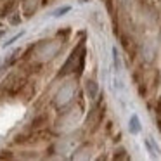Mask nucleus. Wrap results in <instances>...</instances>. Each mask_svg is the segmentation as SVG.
<instances>
[{
	"instance_id": "obj_9",
	"label": "nucleus",
	"mask_w": 161,
	"mask_h": 161,
	"mask_svg": "<svg viewBox=\"0 0 161 161\" xmlns=\"http://www.w3.org/2000/svg\"><path fill=\"white\" fill-rule=\"evenodd\" d=\"M144 144H146V147H147V151L151 153V156L153 158H156L158 156V147H156V144H154V140H153V137H146V140H144Z\"/></svg>"
},
{
	"instance_id": "obj_11",
	"label": "nucleus",
	"mask_w": 161,
	"mask_h": 161,
	"mask_svg": "<svg viewBox=\"0 0 161 161\" xmlns=\"http://www.w3.org/2000/svg\"><path fill=\"white\" fill-rule=\"evenodd\" d=\"M71 11V5H64V7H59V9H56L54 11V18H61V16H64L66 12H69Z\"/></svg>"
},
{
	"instance_id": "obj_12",
	"label": "nucleus",
	"mask_w": 161,
	"mask_h": 161,
	"mask_svg": "<svg viewBox=\"0 0 161 161\" xmlns=\"http://www.w3.org/2000/svg\"><path fill=\"white\" fill-rule=\"evenodd\" d=\"M156 114H161V94L156 95V99H154V111Z\"/></svg>"
},
{
	"instance_id": "obj_6",
	"label": "nucleus",
	"mask_w": 161,
	"mask_h": 161,
	"mask_svg": "<svg viewBox=\"0 0 161 161\" xmlns=\"http://www.w3.org/2000/svg\"><path fill=\"white\" fill-rule=\"evenodd\" d=\"M47 123H49V114H47V113H42V114H38V116H35V118H33L31 128H35V130L43 128Z\"/></svg>"
},
{
	"instance_id": "obj_14",
	"label": "nucleus",
	"mask_w": 161,
	"mask_h": 161,
	"mask_svg": "<svg viewBox=\"0 0 161 161\" xmlns=\"http://www.w3.org/2000/svg\"><path fill=\"white\" fill-rule=\"evenodd\" d=\"M158 118H156V126H158V130L161 132V114H156Z\"/></svg>"
},
{
	"instance_id": "obj_8",
	"label": "nucleus",
	"mask_w": 161,
	"mask_h": 161,
	"mask_svg": "<svg viewBox=\"0 0 161 161\" xmlns=\"http://www.w3.org/2000/svg\"><path fill=\"white\" fill-rule=\"evenodd\" d=\"M113 159H130V154L128 151L125 149V147H118V149H114V154H113Z\"/></svg>"
},
{
	"instance_id": "obj_1",
	"label": "nucleus",
	"mask_w": 161,
	"mask_h": 161,
	"mask_svg": "<svg viewBox=\"0 0 161 161\" xmlns=\"http://www.w3.org/2000/svg\"><path fill=\"white\" fill-rule=\"evenodd\" d=\"M118 40H119V43H121L123 50H125V52L128 54V57L133 61V59L137 57V49H135V43H133V38L128 35V33H125V31H119V35H118Z\"/></svg>"
},
{
	"instance_id": "obj_13",
	"label": "nucleus",
	"mask_w": 161,
	"mask_h": 161,
	"mask_svg": "<svg viewBox=\"0 0 161 161\" xmlns=\"http://www.w3.org/2000/svg\"><path fill=\"white\" fill-rule=\"evenodd\" d=\"M0 159H12V154L11 151H0Z\"/></svg>"
},
{
	"instance_id": "obj_3",
	"label": "nucleus",
	"mask_w": 161,
	"mask_h": 161,
	"mask_svg": "<svg viewBox=\"0 0 161 161\" xmlns=\"http://www.w3.org/2000/svg\"><path fill=\"white\" fill-rule=\"evenodd\" d=\"M147 80V78H146ZM159 83H161V69L154 68L151 71V80H147V87H149V92H156L159 88Z\"/></svg>"
},
{
	"instance_id": "obj_7",
	"label": "nucleus",
	"mask_w": 161,
	"mask_h": 161,
	"mask_svg": "<svg viewBox=\"0 0 161 161\" xmlns=\"http://www.w3.org/2000/svg\"><path fill=\"white\" fill-rule=\"evenodd\" d=\"M128 128H130V132H132L133 135H137V133L140 132V119H139V116H137V114H133L132 118H130Z\"/></svg>"
},
{
	"instance_id": "obj_15",
	"label": "nucleus",
	"mask_w": 161,
	"mask_h": 161,
	"mask_svg": "<svg viewBox=\"0 0 161 161\" xmlns=\"http://www.w3.org/2000/svg\"><path fill=\"white\" fill-rule=\"evenodd\" d=\"M113 140H114V142H118V140H121V132H119V133H116V135H114V139H113Z\"/></svg>"
},
{
	"instance_id": "obj_5",
	"label": "nucleus",
	"mask_w": 161,
	"mask_h": 161,
	"mask_svg": "<svg viewBox=\"0 0 161 161\" xmlns=\"http://www.w3.org/2000/svg\"><path fill=\"white\" fill-rule=\"evenodd\" d=\"M36 7H38V0H23V11L26 18H31Z\"/></svg>"
},
{
	"instance_id": "obj_2",
	"label": "nucleus",
	"mask_w": 161,
	"mask_h": 161,
	"mask_svg": "<svg viewBox=\"0 0 161 161\" xmlns=\"http://www.w3.org/2000/svg\"><path fill=\"white\" fill-rule=\"evenodd\" d=\"M140 54H142L144 61L146 63H154V59H156L158 56V47L154 42H151V40H147V42H144L142 45H140Z\"/></svg>"
},
{
	"instance_id": "obj_10",
	"label": "nucleus",
	"mask_w": 161,
	"mask_h": 161,
	"mask_svg": "<svg viewBox=\"0 0 161 161\" xmlns=\"http://www.w3.org/2000/svg\"><path fill=\"white\" fill-rule=\"evenodd\" d=\"M113 63H114L116 71L121 69V61H119V56H118V49H113Z\"/></svg>"
},
{
	"instance_id": "obj_4",
	"label": "nucleus",
	"mask_w": 161,
	"mask_h": 161,
	"mask_svg": "<svg viewBox=\"0 0 161 161\" xmlns=\"http://www.w3.org/2000/svg\"><path fill=\"white\" fill-rule=\"evenodd\" d=\"M85 92H87L88 99L90 101H95V99L99 97V85L95 80H92V78H88L87 81H85Z\"/></svg>"
}]
</instances>
